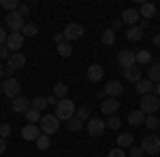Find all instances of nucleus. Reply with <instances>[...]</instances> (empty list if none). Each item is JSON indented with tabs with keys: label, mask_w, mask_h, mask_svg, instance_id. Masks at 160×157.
<instances>
[{
	"label": "nucleus",
	"mask_w": 160,
	"mask_h": 157,
	"mask_svg": "<svg viewBox=\"0 0 160 157\" xmlns=\"http://www.w3.org/2000/svg\"><path fill=\"white\" fill-rule=\"evenodd\" d=\"M11 109L15 110V113H28V110L32 109V100H28L26 96H17L15 100L11 102Z\"/></svg>",
	"instance_id": "9b49d317"
},
{
	"label": "nucleus",
	"mask_w": 160,
	"mask_h": 157,
	"mask_svg": "<svg viewBox=\"0 0 160 157\" xmlns=\"http://www.w3.org/2000/svg\"><path fill=\"white\" fill-rule=\"evenodd\" d=\"M75 117H77V119H81V121H90V117H92V110L88 109V106H79V109L75 110Z\"/></svg>",
	"instance_id": "f704fd0d"
},
{
	"label": "nucleus",
	"mask_w": 160,
	"mask_h": 157,
	"mask_svg": "<svg viewBox=\"0 0 160 157\" xmlns=\"http://www.w3.org/2000/svg\"><path fill=\"white\" fill-rule=\"evenodd\" d=\"M26 66V55L24 53H11V58L7 60V68L9 70H19V68H24Z\"/></svg>",
	"instance_id": "ddd939ff"
},
{
	"label": "nucleus",
	"mask_w": 160,
	"mask_h": 157,
	"mask_svg": "<svg viewBox=\"0 0 160 157\" xmlns=\"http://www.w3.org/2000/svg\"><path fill=\"white\" fill-rule=\"evenodd\" d=\"M126 38H128V40H132V43L141 40V38H143V28H141V25H132V28H126Z\"/></svg>",
	"instance_id": "b1692460"
},
{
	"label": "nucleus",
	"mask_w": 160,
	"mask_h": 157,
	"mask_svg": "<svg viewBox=\"0 0 160 157\" xmlns=\"http://www.w3.org/2000/svg\"><path fill=\"white\" fill-rule=\"evenodd\" d=\"M132 145H135V136H132V134L124 132V134H120V136H118V146H120V149H124V151H126V149H130Z\"/></svg>",
	"instance_id": "5701e85b"
},
{
	"label": "nucleus",
	"mask_w": 160,
	"mask_h": 157,
	"mask_svg": "<svg viewBox=\"0 0 160 157\" xmlns=\"http://www.w3.org/2000/svg\"><path fill=\"white\" fill-rule=\"evenodd\" d=\"M58 102H60V100H58V98L53 96V94H51V96L47 98V104H53V106H58Z\"/></svg>",
	"instance_id": "a18cd8bd"
},
{
	"label": "nucleus",
	"mask_w": 160,
	"mask_h": 157,
	"mask_svg": "<svg viewBox=\"0 0 160 157\" xmlns=\"http://www.w3.org/2000/svg\"><path fill=\"white\" fill-rule=\"evenodd\" d=\"M53 96L58 98V100H64V98L68 96V85L56 83V85H53Z\"/></svg>",
	"instance_id": "bb28decb"
},
{
	"label": "nucleus",
	"mask_w": 160,
	"mask_h": 157,
	"mask_svg": "<svg viewBox=\"0 0 160 157\" xmlns=\"http://www.w3.org/2000/svg\"><path fill=\"white\" fill-rule=\"evenodd\" d=\"M107 157H126V151L120 149V146H115V149H111V151H109V155H107Z\"/></svg>",
	"instance_id": "ea45409f"
},
{
	"label": "nucleus",
	"mask_w": 160,
	"mask_h": 157,
	"mask_svg": "<svg viewBox=\"0 0 160 157\" xmlns=\"http://www.w3.org/2000/svg\"><path fill=\"white\" fill-rule=\"evenodd\" d=\"M41 127L38 125H34V123H28V125H24L22 127V136H24V140H34L37 142V138L41 136Z\"/></svg>",
	"instance_id": "4468645a"
},
{
	"label": "nucleus",
	"mask_w": 160,
	"mask_h": 157,
	"mask_svg": "<svg viewBox=\"0 0 160 157\" xmlns=\"http://www.w3.org/2000/svg\"><path fill=\"white\" fill-rule=\"evenodd\" d=\"M100 40H102V45H107V47H109V45H113V43H115V32H113L111 28H107V30L102 32Z\"/></svg>",
	"instance_id": "7c9ffc66"
},
{
	"label": "nucleus",
	"mask_w": 160,
	"mask_h": 157,
	"mask_svg": "<svg viewBox=\"0 0 160 157\" xmlns=\"http://www.w3.org/2000/svg\"><path fill=\"white\" fill-rule=\"evenodd\" d=\"M96 98H98V100H105V98H107V94H105V89H100L98 94H96Z\"/></svg>",
	"instance_id": "09e8293b"
},
{
	"label": "nucleus",
	"mask_w": 160,
	"mask_h": 157,
	"mask_svg": "<svg viewBox=\"0 0 160 157\" xmlns=\"http://www.w3.org/2000/svg\"><path fill=\"white\" fill-rule=\"evenodd\" d=\"M102 89H105L107 98H118V96H122V94H124V85L120 83V81H109Z\"/></svg>",
	"instance_id": "dca6fc26"
},
{
	"label": "nucleus",
	"mask_w": 160,
	"mask_h": 157,
	"mask_svg": "<svg viewBox=\"0 0 160 157\" xmlns=\"http://www.w3.org/2000/svg\"><path fill=\"white\" fill-rule=\"evenodd\" d=\"M118 64H120V68H124V70H128V68L137 66L135 53H132V51H128V49H122V51L118 53Z\"/></svg>",
	"instance_id": "6e6552de"
},
{
	"label": "nucleus",
	"mask_w": 160,
	"mask_h": 157,
	"mask_svg": "<svg viewBox=\"0 0 160 157\" xmlns=\"http://www.w3.org/2000/svg\"><path fill=\"white\" fill-rule=\"evenodd\" d=\"M102 76H105V70H102L100 64H90L88 66V81L98 83V81H102Z\"/></svg>",
	"instance_id": "2eb2a0df"
},
{
	"label": "nucleus",
	"mask_w": 160,
	"mask_h": 157,
	"mask_svg": "<svg viewBox=\"0 0 160 157\" xmlns=\"http://www.w3.org/2000/svg\"><path fill=\"white\" fill-rule=\"evenodd\" d=\"M158 109H160V98L158 96H154V94L143 96V100H141V110H143L145 115H156Z\"/></svg>",
	"instance_id": "423d86ee"
},
{
	"label": "nucleus",
	"mask_w": 160,
	"mask_h": 157,
	"mask_svg": "<svg viewBox=\"0 0 160 157\" xmlns=\"http://www.w3.org/2000/svg\"><path fill=\"white\" fill-rule=\"evenodd\" d=\"M139 15L149 21L152 17H156V4H154V2H143L141 9H139Z\"/></svg>",
	"instance_id": "412c9836"
},
{
	"label": "nucleus",
	"mask_w": 160,
	"mask_h": 157,
	"mask_svg": "<svg viewBox=\"0 0 160 157\" xmlns=\"http://www.w3.org/2000/svg\"><path fill=\"white\" fill-rule=\"evenodd\" d=\"M62 34H64V40H66V43H73V40L83 38L86 30H83V25H81V24H68L66 28H64Z\"/></svg>",
	"instance_id": "7ed1b4c3"
},
{
	"label": "nucleus",
	"mask_w": 160,
	"mask_h": 157,
	"mask_svg": "<svg viewBox=\"0 0 160 157\" xmlns=\"http://www.w3.org/2000/svg\"><path fill=\"white\" fill-rule=\"evenodd\" d=\"M145 117H148V115H145V113H143V110L139 109V110H130V113H128V123H130V125H143V123H145Z\"/></svg>",
	"instance_id": "aec40b11"
},
{
	"label": "nucleus",
	"mask_w": 160,
	"mask_h": 157,
	"mask_svg": "<svg viewBox=\"0 0 160 157\" xmlns=\"http://www.w3.org/2000/svg\"><path fill=\"white\" fill-rule=\"evenodd\" d=\"M51 146V140H49V136H45V134H41L37 138V149L38 151H47Z\"/></svg>",
	"instance_id": "c756f323"
},
{
	"label": "nucleus",
	"mask_w": 160,
	"mask_h": 157,
	"mask_svg": "<svg viewBox=\"0 0 160 157\" xmlns=\"http://www.w3.org/2000/svg\"><path fill=\"white\" fill-rule=\"evenodd\" d=\"M120 28H122V19H115V21L111 24V30H113V32H115V30H120Z\"/></svg>",
	"instance_id": "c03bdc74"
},
{
	"label": "nucleus",
	"mask_w": 160,
	"mask_h": 157,
	"mask_svg": "<svg viewBox=\"0 0 160 157\" xmlns=\"http://www.w3.org/2000/svg\"><path fill=\"white\" fill-rule=\"evenodd\" d=\"M2 94H4V96L7 98H11V100H15V98L19 96V89H22V85H19V81H17V79H4V81H2Z\"/></svg>",
	"instance_id": "20e7f679"
},
{
	"label": "nucleus",
	"mask_w": 160,
	"mask_h": 157,
	"mask_svg": "<svg viewBox=\"0 0 160 157\" xmlns=\"http://www.w3.org/2000/svg\"><path fill=\"white\" fill-rule=\"evenodd\" d=\"M139 25H141V28L145 30V28H148V25H149V21H148V19H141V21H139Z\"/></svg>",
	"instance_id": "8fccbe9b"
},
{
	"label": "nucleus",
	"mask_w": 160,
	"mask_h": 157,
	"mask_svg": "<svg viewBox=\"0 0 160 157\" xmlns=\"http://www.w3.org/2000/svg\"><path fill=\"white\" fill-rule=\"evenodd\" d=\"M135 89L139 91V94H141V96H149V94L156 89V85L152 83L149 79H141L139 83H135Z\"/></svg>",
	"instance_id": "a211bd4d"
},
{
	"label": "nucleus",
	"mask_w": 160,
	"mask_h": 157,
	"mask_svg": "<svg viewBox=\"0 0 160 157\" xmlns=\"http://www.w3.org/2000/svg\"><path fill=\"white\" fill-rule=\"evenodd\" d=\"M32 109H34V110H38V113H41V110H45V109H47V98L37 96L34 100H32Z\"/></svg>",
	"instance_id": "72a5a7b5"
},
{
	"label": "nucleus",
	"mask_w": 160,
	"mask_h": 157,
	"mask_svg": "<svg viewBox=\"0 0 160 157\" xmlns=\"http://www.w3.org/2000/svg\"><path fill=\"white\" fill-rule=\"evenodd\" d=\"M105 130H107V125H105L102 119H94V117H92V119L88 121V132H90V136L98 138V136L105 134Z\"/></svg>",
	"instance_id": "9d476101"
},
{
	"label": "nucleus",
	"mask_w": 160,
	"mask_h": 157,
	"mask_svg": "<svg viewBox=\"0 0 160 157\" xmlns=\"http://www.w3.org/2000/svg\"><path fill=\"white\" fill-rule=\"evenodd\" d=\"M145 125H148L149 132H156L160 127V117H156V115H148L145 117Z\"/></svg>",
	"instance_id": "c85d7f7f"
},
{
	"label": "nucleus",
	"mask_w": 160,
	"mask_h": 157,
	"mask_svg": "<svg viewBox=\"0 0 160 157\" xmlns=\"http://www.w3.org/2000/svg\"><path fill=\"white\" fill-rule=\"evenodd\" d=\"M7 47H9V51H13V53H19V49L24 47V34H22V32H11V34L7 36Z\"/></svg>",
	"instance_id": "1a4fd4ad"
},
{
	"label": "nucleus",
	"mask_w": 160,
	"mask_h": 157,
	"mask_svg": "<svg viewBox=\"0 0 160 157\" xmlns=\"http://www.w3.org/2000/svg\"><path fill=\"white\" fill-rule=\"evenodd\" d=\"M7 36H9V34H7V30H4V28H0V45H7Z\"/></svg>",
	"instance_id": "37998d69"
},
{
	"label": "nucleus",
	"mask_w": 160,
	"mask_h": 157,
	"mask_svg": "<svg viewBox=\"0 0 160 157\" xmlns=\"http://www.w3.org/2000/svg\"><path fill=\"white\" fill-rule=\"evenodd\" d=\"M53 43H56V45L64 43V34H56V36H53Z\"/></svg>",
	"instance_id": "49530a36"
},
{
	"label": "nucleus",
	"mask_w": 160,
	"mask_h": 157,
	"mask_svg": "<svg viewBox=\"0 0 160 157\" xmlns=\"http://www.w3.org/2000/svg\"><path fill=\"white\" fill-rule=\"evenodd\" d=\"M17 13H19L22 17H26V15L30 13V7H28V4H24V2H19V7H17Z\"/></svg>",
	"instance_id": "79ce46f5"
},
{
	"label": "nucleus",
	"mask_w": 160,
	"mask_h": 157,
	"mask_svg": "<svg viewBox=\"0 0 160 157\" xmlns=\"http://www.w3.org/2000/svg\"><path fill=\"white\" fill-rule=\"evenodd\" d=\"M141 74H143V68L141 66H132V68L124 70V76H126L128 83H139L141 81Z\"/></svg>",
	"instance_id": "6ab92c4d"
},
{
	"label": "nucleus",
	"mask_w": 160,
	"mask_h": 157,
	"mask_svg": "<svg viewBox=\"0 0 160 157\" xmlns=\"http://www.w3.org/2000/svg\"><path fill=\"white\" fill-rule=\"evenodd\" d=\"M0 96H2V85H0Z\"/></svg>",
	"instance_id": "5fc2aeb1"
},
{
	"label": "nucleus",
	"mask_w": 160,
	"mask_h": 157,
	"mask_svg": "<svg viewBox=\"0 0 160 157\" xmlns=\"http://www.w3.org/2000/svg\"><path fill=\"white\" fill-rule=\"evenodd\" d=\"M17 7H19L17 0H0V9L7 13V15H9V13H15V11H17Z\"/></svg>",
	"instance_id": "a878e982"
},
{
	"label": "nucleus",
	"mask_w": 160,
	"mask_h": 157,
	"mask_svg": "<svg viewBox=\"0 0 160 157\" xmlns=\"http://www.w3.org/2000/svg\"><path fill=\"white\" fill-rule=\"evenodd\" d=\"M0 17H2V15H0Z\"/></svg>",
	"instance_id": "6e6d98bb"
},
{
	"label": "nucleus",
	"mask_w": 160,
	"mask_h": 157,
	"mask_svg": "<svg viewBox=\"0 0 160 157\" xmlns=\"http://www.w3.org/2000/svg\"><path fill=\"white\" fill-rule=\"evenodd\" d=\"M4 151H7V140H4V138H0V155H2Z\"/></svg>",
	"instance_id": "de8ad7c7"
},
{
	"label": "nucleus",
	"mask_w": 160,
	"mask_h": 157,
	"mask_svg": "<svg viewBox=\"0 0 160 157\" xmlns=\"http://www.w3.org/2000/svg\"><path fill=\"white\" fill-rule=\"evenodd\" d=\"M135 60H137V66H148V64H152V53L141 49V51L135 53Z\"/></svg>",
	"instance_id": "393cba45"
},
{
	"label": "nucleus",
	"mask_w": 160,
	"mask_h": 157,
	"mask_svg": "<svg viewBox=\"0 0 160 157\" xmlns=\"http://www.w3.org/2000/svg\"><path fill=\"white\" fill-rule=\"evenodd\" d=\"M154 45L160 47V34H154Z\"/></svg>",
	"instance_id": "3c124183"
},
{
	"label": "nucleus",
	"mask_w": 160,
	"mask_h": 157,
	"mask_svg": "<svg viewBox=\"0 0 160 157\" xmlns=\"http://www.w3.org/2000/svg\"><path fill=\"white\" fill-rule=\"evenodd\" d=\"M148 79L152 81L154 85L160 83V62H152L148 68Z\"/></svg>",
	"instance_id": "4be33fe9"
},
{
	"label": "nucleus",
	"mask_w": 160,
	"mask_h": 157,
	"mask_svg": "<svg viewBox=\"0 0 160 157\" xmlns=\"http://www.w3.org/2000/svg\"><path fill=\"white\" fill-rule=\"evenodd\" d=\"M139 21H141V15H139L137 9H126V11L122 13V24H126L128 28L139 25Z\"/></svg>",
	"instance_id": "f8f14e48"
},
{
	"label": "nucleus",
	"mask_w": 160,
	"mask_h": 157,
	"mask_svg": "<svg viewBox=\"0 0 160 157\" xmlns=\"http://www.w3.org/2000/svg\"><path fill=\"white\" fill-rule=\"evenodd\" d=\"M141 149H143V153H149V155L160 153V136H154V134L145 136L141 140Z\"/></svg>",
	"instance_id": "39448f33"
},
{
	"label": "nucleus",
	"mask_w": 160,
	"mask_h": 157,
	"mask_svg": "<svg viewBox=\"0 0 160 157\" xmlns=\"http://www.w3.org/2000/svg\"><path fill=\"white\" fill-rule=\"evenodd\" d=\"M128 157H143V149L132 145L130 149H128Z\"/></svg>",
	"instance_id": "58836bf2"
},
{
	"label": "nucleus",
	"mask_w": 160,
	"mask_h": 157,
	"mask_svg": "<svg viewBox=\"0 0 160 157\" xmlns=\"http://www.w3.org/2000/svg\"><path fill=\"white\" fill-rule=\"evenodd\" d=\"M4 19H7V28L11 30V32H22V28L26 25L24 17L19 15V13H9V15H4Z\"/></svg>",
	"instance_id": "0eeeda50"
},
{
	"label": "nucleus",
	"mask_w": 160,
	"mask_h": 157,
	"mask_svg": "<svg viewBox=\"0 0 160 157\" xmlns=\"http://www.w3.org/2000/svg\"><path fill=\"white\" fill-rule=\"evenodd\" d=\"M105 125H107L109 130H120V127H122V119H120L118 115H111L109 119L105 121Z\"/></svg>",
	"instance_id": "2f4dec72"
},
{
	"label": "nucleus",
	"mask_w": 160,
	"mask_h": 157,
	"mask_svg": "<svg viewBox=\"0 0 160 157\" xmlns=\"http://www.w3.org/2000/svg\"><path fill=\"white\" fill-rule=\"evenodd\" d=\"M22 34L24 36H37L38 34V25L34 21H26V25L22 28Z\"/></svg>",
	"instance_id": "cd10ccee"
},
{
	"label": "nucleus",
	"mask_w": 160,
	"mask_h": 157,
	"mask_svg": "<svg viewBox=\"0 0 160 157\" xmlns=\"http://www.w3.org/2000/svg\"><path fill=\"white\" fill-rule=\"evenodd\" d=\"M11 53H9V47L7 45H0V60H9Z\"/></svg>",
	"instance_id": "a19ab883"
},
{
	"label": "nucleus",
	"mask_w": 160,
	"mask_h": 157,
	"mask_svg": "<svg viewBox=\"0 0 160 157\" xmlns=\"http://www.w3.org/2000/svg\"><path fill=\"white\" fill-rule=\"evenodd\" d=\"M58 127H60V119L56 115H43V119H41V132L45 134V136L56 134Z\"/></svg>",
	"instance_id": "f03ea898"
},
{
	"label": "nucleus",
	"mask_w": 160,
	"mask_h": 157,
	"mask_svg": "<svg viewBox=\"0 0 160 157\" xmlns=\"http://www.w3.org/2000/svg\"><path fill=\"white\" fill-rule=\"evenodd\" d=\"M2 76H4V66L0 64V79H2Z\"/></svg>",
	"instance_id": "603ef678"
},
{
	"label": "nucleus",
	"mask_w": 160,
	"mask_h": 157,
	"mask_svg": "<svg viewBox=\"0 0 160 157\" xmlns=\"http://www.w3.org/2000/svg\"><path fill=\"white\" fill-rule=\"evenodd\" d=\"M75 102L73 100H68V98H64V100H60L58 102V106H56V117L58 119H64V121H68V119H73L75 117Z\"/></svg>",
	"instance_id": "f257e3e1"
},
{
	"label": "nucleus",
	"mask_w": 160,
	"mask_h": 157,
	"mask_svg": "<svg viewBox=\"0 0 160 157\" xmlns=\"http://www.w3.org/2000/svg\"><path fill=\"white\" fill-rule=\"evenodd\" d=\"M11 132H13L11 123H0V138L7 140V136H11Z\"/></svg>",
	"instance_id": "4c0bfd02"
},
{
	"label": "nucleus",
	"mask_w": 160,
	"mask_h": 157,
	"mask_svg": "<svg viewBox=\"0 0 160 157\" xmlns=\"http://www.w3.org/2000/svg\"><path fill=\"white\" fill-rule=\"evenodd\" d=\"M66 125H68V130H71V132H79V130L83 127V121L77 119V117H73V119L66 121Z\"/></svg>",
	"instance_id": "c9c22d12"
},
{
	"label": "nucleus",
	"mask_w": 160,
	"mask_h": 157,
	"mask_svg": "<svg viewBox=\"0 0 160 157\" xmlns=\"http://www.w3.org/2000/svg\"><path fill=\"white\" fill-rule=\"evenodd\" d=\"M156 96H158V98H160V83H158V85H156Z\"/></svg>",
	"instance_id": "864d4df0"
},
{
	"label": "nucleus",
	"mask_w": 160,
	"mask_h": 157,
	"mask_svg": "<svg viewBox=\"0 0 160 157\" xmlns=\"http://www.w3.org/2000/svg\"><path fill=\"white\" fill-rule=\"evenodd\" d=\"M120 109V102H118V98H105L102 102H100V110L105 113V115H115V110Z\"/></svg>",
	"instance_id": "f3484780"
},
{
	"label": "nucleus",
	"mask_w": 160,
	"mask_h": 157,
	"mask_svg": "<svg viewBox=\"0 0 160 157\" xmlns=\"http://www.w3.org/2000/svg\"><path fill=\"white\" fill-rule=\"evenodd\" d=\"M26 119H28V123H34V125H37V121H41L43 117H41V113H38V110L30 109L28 113H26Z\"/></svg>",
	"instance_id": "e433bc0d"
},
{
	"label": "nucleus",
	"mask_w": 160,
	"mask_h": 157,
	"mask_svg": "<svg viewBox=\"0 0 160 157\" xmlns=\"http://www.w3.org/2000/svg\"><path fill=\"white\" fill-rule=\"evenodd\" d=\"M71 53H73L71 43H66V40H64V43H60V45H58V55H60V58H68Z\"/></svg>",
	"instance_id": "473e14b6"
}]
</instances>
